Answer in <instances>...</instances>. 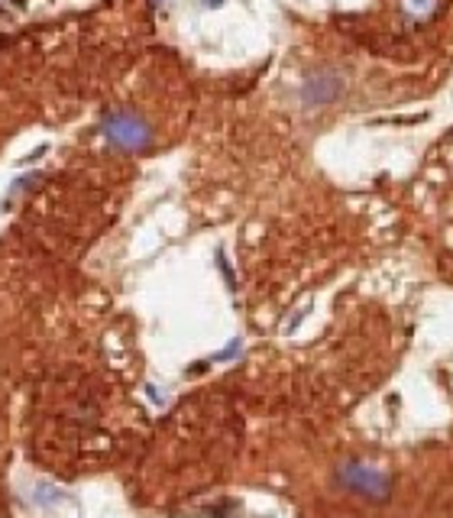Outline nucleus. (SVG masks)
<instances>
[{"label":"nucleus","mask_w":453,"mask_h":518,"mask_svg":"<svg viewBox=\"0 0 453 518\" xmlns=\"http://www.w3.org/2000/svg\"><path fill=\"white\" fill-rule=\"evenodd\" d=\"M334 483L346 493L360 496V499L370 502H388L395 489V479L388 470L376 467V463H366V460H346L334 470Z\"/></svg>","instance_id":"1"},{"label":"nucleus","mask_w":453,"mask_h":518,"mask_svg":"<svg viewBox=\"0 0 453 518\" xmlns=\"http://www.w3.org/2000/svg\"><path fill=\"white\" fill-rule=\"evenodd\" d=\"M101 130H104V140L120 152H140L152 142L149 124H146L140 114H133V110H126V107L110 110L107 117L101 120Z\"/></svg>","instance_id":"2"},{"label":"nucleus","mask_w":453,"mask_h":518,"mask_svg":"<svg viewBox=\"0 0 453 518\" xmlns=\"http://www.w3.org/2000/svg\"><path fill=\"white\" fill-rule=\"evenodd\" d=\"M346 91V81L340 72H330V68H320V72H311L302 84V104L304 107H324V104H334L340 100Z\"/></svg>","instance_id":"3"},{"label":"nucleus","mask_w":453,"mask_h":518,"mask_svg":"<svg viewBox=\"0 0 453 518\" xmlns=\"http://www.w3.org/2000/svg\"><path fill=\"white\" fill-rule=\"evenodd\" d=\"M405 7H408V13L412 17H428V13H434V7H437V0H405Z\"/></svg>","instance_id":"4"},{"label":"nucleus","mask_w":453,"mask_h":518,"mask_svg":"<svg viewBox=\"0 0 453 518\" xmlns=\"http://www.w3.org/2000/svg\"><path fill=\"white\" fill-rule=\"evenodd\" d=\"M55 499H59V493H55L52 486L42 483V486H39V493H36V502H42V505H49V502H55Z\"/></svg>","instance_id":"5"}]
</instances>
